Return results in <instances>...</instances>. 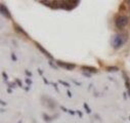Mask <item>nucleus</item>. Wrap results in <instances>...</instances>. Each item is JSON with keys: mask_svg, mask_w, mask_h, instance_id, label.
I'll return each instance as SVG.
<instances>
[{"mask_svg": "<svg viewBox=\"0 0 130 123\" xmlns=\"http://www.w3.org/2000/svg\"><path fill=\"white\" fill-rule=\"evenodd\" d=\"M127 24H128V19L125 16H121L116 19V27L119 29H123L124 27H126Z\"/></svg>", "mask_w": 130, "mask_h": 123, "instance_id": "nucleus-1", "label": "nucleus"}, {"mask_svg": "<svg viewBox=\"0 0 130 123\" xmlns=\"http://www.w3.org/2000/svg\"><path fill=\"white\" fill-rule=\"evenodd\" d=\"M123 43H124V38H123L121 35H117V36L114 38L113 45H114L115 47H119V46H121Z\"/></svg>", "mask_w": 130, "mask_h": 123, "instance_id": "nucleus-2", "label": "nucleus"}, {"mask_svg": "<svg viewBox=\"0 0 130 123\" xmlns=\"http://www.w3.org/2000/svg\"><path fill=\"white\" fill-rule=\"evenodd\" d=\"M58 64L59 65H61V67H63V68H67V69H69V70H71V69H74V65H69V64H64V63H61V62H58Z\"/></svg>", "mask_w": 130, "mask_h": 123, "instance_id": "nucleus-3", "label": "nucleus"}, {"mask_svg": "<svg viewBox=\"0 0 130 123\" xmlns=\"http://www.w3.org/2000/svg\"><path fill=\"white\" fill-rule=\"evenodd\" d=\"M1 11H2L3 13H5V14L7 16V18H9V13H8V11H6V10H5V7H4V6H2V8H1Z\"/></svg>", "mask_w": 130, "mask_h": 123, "instance_id": "nucleus-4", "label": "nucleus"}]
</instances>
